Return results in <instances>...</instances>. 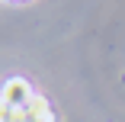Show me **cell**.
<instances>
[{
    "instance_id": "cell-1",
    "label": "cell",
    "mask_w": 125,
    "mask_h": 122,
    "mask_svg": "<svg viewBox=\"0 0 125 122\" xmlns=\"http://www.w3.org/2000/svg\"><path fill=\"white\" fill-rule=\"evenodd\" d=\"M0 96L10 103V106H16V109H22L29 100H32V87H29V80L26 77H10V80H3V87H0Z\"/></svg>"
},
{
    "instance_id": "cell-2",
    "label": "cell",
    "mask_w": 125,
    "mask_h": 122,
    "mask_svg": "<svg viewBox=\"0 0 125 122\" xmlns=\"http://www.w3.org/2000/svg\"><path fill=\"white\" fill-rule=\"evenodd\" d=\"M22 112H26V122H58V116H55V109H52V103L45 100V96H32V100L22 106Z\"/></svg>"
},
{
    "instance_id": "cell-3",
    "label": "cell",
    "mask_w": 125,
    "mask_h": 122,
    "mask_svg": "<svg viewBox=\"0 0 125 122\" xmlns=\"http://www.w3.org/2000/svg\"><path fill=\"white\" fill-rule=\"evenodd\" d=\"M0 122H26V112L16 109V106H10L3 96H0Z\"/></svg>"
},
{
    "instance_id": "cell-4",
    "label": "cell",
    "mask_w": 125,
    "mask_h": 122,
    "mask_svg": "<svg viewBox=\"0 0 125 122\" xmlns=\"http://www.w3.org/2000/svg\"><path fill=\"white\" fill-rule=\"evenodd\" d=\"M13 3H26V0H13Z\"/></svg>"
}]
</instances>
